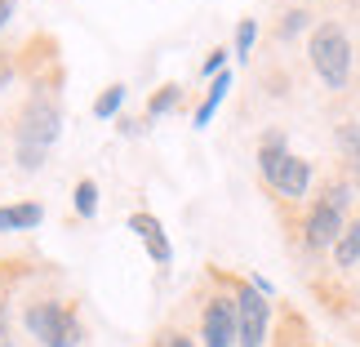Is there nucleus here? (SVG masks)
I'll return each instance as SVG.
<instances>
[{
	"mask_svg": "<svg viewBox=\"0 0 360 347\" xmlns=\"http://www.w3.org/2000/svg\"><path fill=\"white\" fill-rule=\"evenodd\" d=\"M63 134V107L53 94L36 89L32 99H27V107L18 112V130H13V138H18V165L22 170H40L49 156V147L58 143Z\"/></svg>",
	"mask_w": 360,
	"mask_h": 347,
	"instance_id": "f257e3e1",
	"label": "nucleus"
},
{
	"mask_svg": "<svg viewBox=\"0 0 360 347\" xmlns=\"http://www.w3.org/2000/svg\"><path fill=\"white\" fill-rule=\"evenodd\" d=\"M258 170H262V178H267V183L281 191V196H289V201L307 196V187H311V165L298 160L294 151H285V134H281V130L262 134V143H258Z\"/></svg>",
	"mask_w": 360,
	"mask_h": 347,
	"instance_id": "f03ea898",
	"label": "nucleus"
},
{
	"mask_svg": "<svg viewBox=\"0 0 360 347\" xmlns=\"http://www.w3.org/2000/svg\"><path fill=\"white\" fill-rule=\"evenodd\" d=\"M307 53H311V67L316 76L325 80V89L342 94L352 80V40L342 32V23H321L307 40Z\"/></svg>",
	"mask_w": 360,
	"mask_h": 347,
	"instance_id": "7ed1b4c3",
	"label": "nucleus"
},
{
	"mask_svg": "<svg viewBox=\"0 0 360 347\" xmlns=\"http://www.w3.org/2000/svg\"><path fill=\"white\" fill-rule=\"evenodd\" d=\"M22 325L32 329V339L45 343V347H80V339H85L80 316L67 308V303H58V298L32 303V308H27V316H22Z\"/></svg>",
	"mask_w": 360,
	"mask_h": 347,
	"instance_id": "20e7f679",
	"label": "nucleus"
},
{
	"mask_svg": "<svg viewBox=\"0 0 360 347\" xmlns=\"http://www.w3.org/2000/svg\"><path fill=\"white\" fill-rule=\"evenodd\" d=\"M347 201H352L347 183H334V187H325V196H316L307 223H302V241H307V249H334L338 245L342 218H347Z\"/></svg>",
	"mask_w": 360,
	"mask_h": 347,
	"instance_id": "39448f33",
	"label": "nucleus"
},
{
	"mask_svg": "<svg viewBox=\"0 0 360 347\" xmlns=\"http://www.w3.org/2000/svg\"><path fill=\"white\" fill-rule=\"evenodd\" d=\"M231 303H236V343L240 347H262L267 325H271V303H267V294H258L254 285H240Z\"/></svg>",
	"mask_w": 360,
	"mask_h": 347,
	"instance_id": "423d86ee",
	"label": "nucleus"
},
{
	"mask_svg": "<svg viewBox=\"0 0 360 347\" xmlns=\"http://www.w3.org/2000/svg\"><path fill=\"white\" fill-rule=\"evenodd\" d=\"M200 339H205V347H231L236 343V303L231 298H210L205 303Z\"/></svg>",
	"mask_w": 360,
	"mask_h": 347,
	"instance_id": "0eeeda50",
	"label": "nucleus"
},
{
	"mask_svg": "<svg viewBox=\"0 0 360 347\" xmlns=\"http://www.w3.org/2000/svg\"><path fill=\"white\" fill-rule=\"evenodd\" d=\"M129 232L143 241V249L151 254L156 267H169V263H174V245H169V236H165V227H160L156 214H143V210L129 214Z\"/></svg>",
	"mask_w": 360,
	"mask_h": 347,
	"instance_id": "6e6552de",
	"label": "nucleus"
},
{
	"mask_svg": "<svg viewBox=\"0 0 360 347\" xmlns=\"http://www.w3.org/2000/svg\"><path fill=\"white\" fill-rule=\"evenodd\" d=\"M40 218H45V210L36 201L0 205V232H32V227H40Z\"/></svg>",
	"mask_w": 360,
	"mask_h": 347,
	"instance_id": "1a4fd4ad",
	"label": "nucleus"
},
{
	"mask_svg": "<svg viewBox=\"0 0 360 347\" xmlns=\"http://www.w3.org/2000/svg\"><path fill=\"white\" fill-rule=\"evenodd\" d=\"M231 80H236V76H231L227 67H223V72H218V76L210 80V94H205V103L196 107V116H191V120H196V130H205V125L214 120V112H218V107H223V99H227V89H231Z\"/></svg>",
	"mask_w": 360,
	"mask_h": 347,
	"instance_id": "9d476101",
	"label": "nucleus"
},
{
	"mask_svg": "<svg viewBox=\"0 0 360 347\" xmlns=\"http://www.w3.org/2000/svg\"><path fill=\"white\" fill-rule=\"evenodd\" d=\"M334 263H338V267H356V263H360V218L342 227L338 245H334Z\"/></svg>",
	"mask_w": 360,
	"mask_h": 347,
	"instance_id": "9b49d317",
	"label": "nucleus"
},
{
	"mask_svg": "<svg viewBox=\"0 0 360 347\" xmlns=\"http://www.w3.org/2000/svg\"><path fill=\"white\" fill-rule=\"evenodd\" d=\"M338 147H342V160H352V170H360V125L356 120L338 125Z\"/></svg>",
	"mask_w": 360,
	"mask_h": 347,
	"instance_id": "f8f14e48",
	"label": "nucleus"
},
{
	"mask_svg": "<svg viewBox=\"0 0 360 347\" xmlns=\"http://www.w3.org/2000/svg\"><path fill=\"white\" fill-rule=\"evenodd\" d=\"M72 201H76L80 218H94V214H98V183H94V178H80L76 191H72Z\"/></svg>",
	"mask_w": 360,
	"mask_h": 347,
	"instance_id": "ddd939ff",
	"label": "nucleus"
},
{
	"mask_svg": "<svg viewBox=\"0 0 360 347\" xmlns=\"http://www.w3.org/2000/svg\"><path fill=\"white\" fill-rule=\"evenodd\" d=\"M178 99H183V89H178V85H165V89H156V94H151V103H147V120H160V116H169L174 107H178Z\"/></svg>",
	"mask_w": 360,
	"mask_h": 347,
	"instance_id": "4468645a",
	"label": "nucleus"
},
{
	"mask_svg": "<svg viewBox=\"0 0 360 347\" xmlns=\"http://www.w3.org/2000/svg\"><path fill=\"white\" fill-rule=\"evenodd\" d=\"M124 94H129V89H124V85H107V89L98 94V99H94V116H98V120H112V116L120 112Z\"/></svg>",
	"mask_w": 360,
	"mask_h": 347,
	"instance_id": "2eb2a0df",
	"label": "nucleus"
},
{
	"mask_svg": "<svg viewBox=\"0 0 360 347\" xmlns=\"http://www.w3.org/2000/svg\"><path fill=\"white\" fill-rule=\"evenodd\" d=\"M254 36H258V23H254V18H240V27H236V58H249Z\"/></svg>",
	"mask_w": 360,
	"mask_h": 347,
	"instance_id": "dca6fc26",
	"label": "nucleus"
},
{
	"mask_svg": "<svg viewBox=\"0 0 360 347\" xmlns=\"http://www.w3.org/2000/svg\"><path fill=\"white\" fill-rule=\"evenodd\" d=\"M223 63H227V49H214V53H210V58H205V63H200V76H210V80H214L218 72H223Z\"/></svg>",
	"mask_w": 360,
	"mask_h": 347,
	"instance_id": "f3484780",
	"label": "nucleus"
},
{
	"mask_svg": "<svg viewBox=\"0 0 360 347\" xmlns=\"http://www.w3.org/2000/svg\"><path fill=\"white\" fill-rule=\"evenodd\" d=\"M302 18H307V13H302V9H294V13H285V27H281V32H285V36H294L298 27H302Z\"/></svg>",
	"mask_w": 360,
	"mask_h": 347,
	"instance_id": "a211bd4d",
	"label": "nucleus"
},
{
	"mask_svg": "<svg viewBox=\"0 0 360 347\" xmlns=\"http://www.w3.org/2000/svg\"><path fill=\"white\" fill-rule=\"evenodd\" d=\"M160 347H196L187 334H160Z\"/></svg>",
	"mask_w": 360,
	"mask_h": 347,
	"instance_id": "6ab92c4d",
	"label": "nucleus"
},
{
	"mask_svg": "<svg viewBox=\"0 0 360 347\" xmlns=\"http://www.w3.org/2000/svg\"><path fill=\"white\" fill-rule=\"evenodd\" d=\"M13 18V0H0V27H5Z\"/></svg>",
	"mask_w": 360,
	"mask_h": 347,
	"instance_id": "aec40b11",
	"label": "nucleus"
},
{
	"mask_svg": "<svg viewBox=\"0 0 360 347\" xmlns=\"http://www.w3.org/2000/svg\"><path fill=\"white\" fill-rule=\"evenodd\" d=\"M356 187H360V170H356Z\"/></svg>",
	"mask_w": 360,
	"mask_h": 347,
	"instance_id": "412c9836",
	"label": "nucleus"
}]
</instances>
